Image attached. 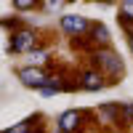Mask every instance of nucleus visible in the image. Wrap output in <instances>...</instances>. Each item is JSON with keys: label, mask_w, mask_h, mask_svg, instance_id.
Instances as JSON below:
<instances>
[{"label": "nucleus", "mask_w": 133, "mask_h": 133, "mask_svg": "<svg viewBox=\"0 0 133 133\" xmlns=\"http://www.w3.org/2000/svg\"><path fill=\"white\" fill-rule=\"evenodd\" d=\"M93 61L101 64V72H109L115 80H120L123 72H125V64H123V59H120L115 51H107V48L104 51H96L93 53Z\"/></svg>", "instance_id": "f257e3e1"}, {"label": "nucleus", "mask_w": 133, "mask_h": 133, "mask_svg": "<svg viewBox=\"0 0 133 133\" xmlns=\"http://www.w3.org/2000/svg\"><path fill=\"white\" fill-rule=\"evenodd\" d=\"M120 112L125 115V123H133V104H123V107H120Z\"/></svg>", "instance_id": "9b49d317"}, {"label": "nucleus", "mask_w": 133, "mask_h": 133, "mask_svg": "<svg viewBox=\"0 0 133 133\" xmlns=\"http://www.w3.org/2000/svg\"><path fill=\"white\" fill-rule=\"evenodd\" d=\"M45 59H48V53L40 51V48H35V51L29 53V61H45Z\"/></svg>", "instance_id": "1a4fd4ad"}, {"label": "nucleus", "mask_w": 133, "mask_h": 133, "mask_svg": "<svg viewBox=\"0 0 133 133\" xmlns=\"http://www.w3.org/2000/svg\"><path fill=\"white\" fill-rule=\"evenodd\" d=\"M61 29L69 32V35H80V32L91 29V24H88V19H83V16H64L61 19Z\"/></svg>", "instance_id": "39448f33"}, {"label": "nucleus", "mask_w": 133, "mask_h": 133, "mask_svg": "<svg viewBox=\"0 0 133 133\" xmlns=\"http://www.w3.org/2000/svg\"><path fill=\"white\" fill-rule=\"evenodd\" d=\"M91 35H93L98 43H109V32H107V27H104V24H96V29L91 32Z\"/></svg>", "instance_id": "0eeeda50"}, {"label": "nucleus", "mask_w": 133, "mask_h": 133, "mask_svg": "<svg viewBox=\"0 0 133 133\" xmlns=\"http://www.w3.org/2000/svg\"><path fill=\"white\" fill-rule=\"evenodd\" d=\"M19 80L32 88H45L53 77H48V72L40 69V66H24V69H19Z\"/></svg>", "instance_id": "f03ea898"}, {"label": "nucleus", "mask_w": 133, "mask_h": 133, "mask_svg": "<svg viewBox=\"0 0 133 133\" xmlns=\"http://www.w3.org/2000/svg\"><path fill=\"white\" fill-rule=\"evenodd\" d=\"M120 24L125 27V32H128V37L133 35V19L130 16H125V14H120Z\"/></svg>", "instance_id": "6e6552de"}, {"label": "nucleus", "mask_w": 133, "mask_h": 133, "mask_svg": "<svg viewBox=\"0 0 133 133\" xmlns=\"http://www.w3.org/2000/svg\"><path fill=\"white\" fill-rule=\"evenodd\" d=\"M107 80H104V75L101 72H83V80L80 85L85 88V91H96V88H101Z\"/></svg>", "instance_id": "423d86ee"}, {"label": "nucleus", "mask_w": 133, "mask_h": 133, "mask_svg": "<svg viewBox=\"0 0 133 133\" xmlns=\"http://www.w3.org/2000/svg\"><path fill=\"white\" fill-rule=\"evenodd\" d=\"M128 45H130V51H133V35H130V37H128Z\"/></svg>", "instance_id": "ddd939ff"}, {"label": "nucleus", "mask_w": 133, "mask_h": 133, "mask_svg": "<svg viewBox=\"0 0 133 133\" xmlns=\"http://www.w3.org/2000/svg\"><path fill=\"white\" fill-rule=\"evenodd\" d=\"M32 53L35 51V32L32 29H16L14 40H11V53Z\"/></svg>", "instance_id": "7ed1b4c3"}, {"label": "nucleus", "mask_w": 133, "mask_h": 133, "mask_svg": "<svg viewBox=\"0 0 133 133\" xmlns=\"http://www.w3.org/2000/svg\"><path fill=\"white\" fill-rule=\"evenodd\" d=\"M14 8H19V11H29V8H35V3H32V0H14Z\"/></svg>", "instance_id": "9d476101"}, {"label": "nucleus", "mask_w": 133, "mask_h": 133, "mask_svg": "<svg viewBox=\"0 0 133 133\" xmlns=\"http://www.w3.org/2000/svg\"><path fill=\"white\" fill-rule=\"evenodd\" d=\"M120 8H123L120 14H125V16H130V19H133V0H125V3L120 5Z\"/></svg>", "instance_id": "f8f14e48"}, {"label": "nucleus", "mask_w": 133, "mask_h": 133, "mask_svg": "<svg viewBox=\"0 0 133 133\" xmlns=\"http://www.w3.org/2000/svg\"><path fill=\"white\" fill-rule=\"evenodd\" d=\"M85 120V112H77V109H69L59 117V130L61 133H80V125Z\"/></svg>", "instance_id": "20e7f679"}]
</instances>
